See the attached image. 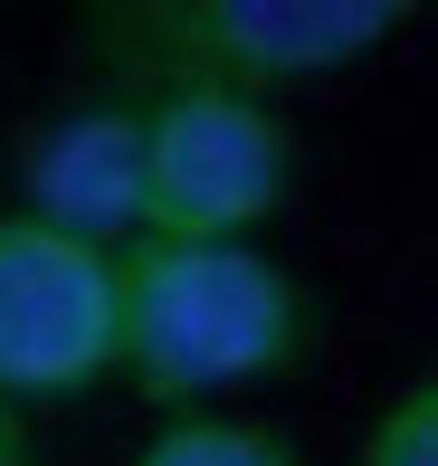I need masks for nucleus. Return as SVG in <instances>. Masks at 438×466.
Returning a JSON list of instances; mask_svg holds the SVG:
<instances>
[{
  "instance_id": "nucleus-1",
  "label": "nucleus",
  "mask_w": 438,
  "mask_h": 466,
  "mask_svg": "<svg viewBox=\"0 0 438 466\" xmlns=\"http://www.w3.org/2000/svg\"><path fill=\"white\" fill-rule=\"evenodd\" d=\"M324 314L286 258L258 238H210V248H124V352L115 371L153 410H219L229 390L305 371Z\"/></svg>"
},
{
  "instance_id": "nucleus-2",
  "label": "nucleus",
  "mask_w": 438,
  "mask_h": 466,
  "mask_svg": "<svg viewBox=\"0 0 438 466\" xmlns=\"http://www.w3.org/2000/svg\"><path fill=\"white\" fill-rule=\"evenodd\" d=\"M401 19V0H124L96 10V29L106 57L153 67L162 86H239L277 105V86H315L382 57Z\"/></svg>"
},
{
  "instance_id": "nucleus-3",
  "label": "nucleus",
  "mask_w": 438,
  "mask_h": 466,
  "mask_svg": "<svg viewBox=\"0 0 438 466\" xmlns=\"http://www.w3.org/2000/svg\"><path fill=\"white\" fill-rule=\"evenodd\" d=\"M143 115V209L134 238L210 248L258 238L296 190V124L239 86H162Z\"/></svg>"
},
{
  "instance_id": "nucleus-4",
  "label": "nucleus",
  "mask_w": 438,
  "mask_h": 466,
  "mask_svg": "<svg viewBox=\"0 0 438 466\" xmlns=\"http://www.w3.org/2000/svg\"><path fill=\"white\" fill-rule=\"evenodd\" d=\"M124 352V248L0 209V400H76Z\"/></svg>"
},
{
  "instance_id": "nucleus-5",
  "label": "nucleus",
  "mask_w": 438,
  "mask_h": 466,
  "mask_svg": "<svg viewBox=\"0 0 438 466\" xmlns=\"http://www.w3.org/2000/svg\"><path fill=\"white\" fill-rule=\"evenodd\" d=\"M10 209H29V219L67 228V238H87V248L134 238V209H143V115L134 105H67L57 124H38Z\"/></svg>"
},
{
  "instance_id": "nucleus-6",
  "label": "nucleus",
  "mask_w": 438,
  "mask_h": 466,
  "mask_svg": "<svg viewBox=\"0 0 438 466\" xmlns=\"http://www.w3.org/2000/svg\"><path fill=\"white\" fill-rule=\"evenodd\" d=\"M134 466H305V457H296V438L267 429V419L181 410V419H162V429L134 448Z\"/></svg>"
},
{
  "instance_id": "nucleus-7",
  "label": "nucleus",
  "mask_w": 438,
  "mask_h": 466,
  "mask_svg": "<svg viewBox=\"0 0 438 466\" xmlns=\"http://www.w3.org/2000/svg\"><path fill=\"white\" fill-rule=\"evenodd\" d=\"M352 466H438V380H429V371H410L401 390L362 419Z\"/></svg>"
},
{
  "instance_id": "nucleus-8",
  "label": "nucleus",
  "mask_w": 438,
  "mask_h": 466,
  "mask_svg": "<svg viewBox=\"0 0 438 466\" xmlns=\"http://www.w3.org/2000/svg\"><path fill=\"white\" fill-rule=\"evenodd\" d=\"M0 466H38V438H29V410L0 400Z\"/></svg>"
}]
</instances>
